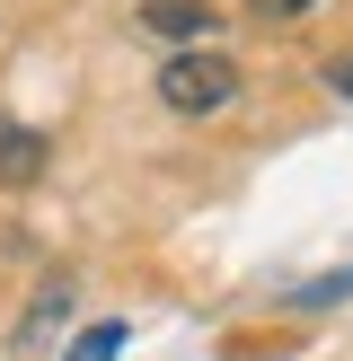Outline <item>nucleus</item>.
Returning <instances> with one entry per match:
<instances>
[{
  "label": "nucleus",
  "mask_w": 353,
  "mask_h": 361,
  "mask_svg": "<svg viewBox=\"0 0 353 361\" xmlns=\"http://www.w3.org/2000/svg\"><path fill=\"white\" fill-rule=\"evenodd\" d=\"M345 291H353V274H327L318 291H300V300H345Z\"/></svg>",
  "instance_id": "8"
},
{
  "label": "nucleus",
  "mask_w": 353,
  "mask_h": 361,
  "mask_svg": "<svg viewBox=\"0 0 353 361\" xmlns=\"http://www.w3.org/2000/svg\"><path fill=\"white\" fill-rule=\"evenodd\" d=\"M62 309H71V282H44V300L27 309V335H18V361H35V344H44V326H53Z\"/></svg>",
  "instance_id": "4"
},
{
  "label": "nucleus",
  "mask_w": 353,
  "mask_h": 361,
  "mask_svg": "<svg viewBox=\"0 0 353 361\" xmlns=\"http://www.w3.org/2000/svg\"><path fill=\"white\" fill-rule=\"evenodd\" d=\"M141 27H150V35H212L221 18H212L203 0H150V9H141Z\"/></svg>",
  "instance_id": "2"
},
{
  "label": "nucleus",
  "mask_w": 353,
  "mask_h": 361,
  "mask_svg": "<svg viewBox=\"0 0 353 361\" xmlns=\"http://www.w3.org/2000/svg\"><path fill=\"white\" fill-rule=\"evenodd\" d=\"M229 97H239V62L229 53H176V62H159V106L168 115H221Z\"/></svg>",
  "instance_id": "1"
},
{
  "label": "nucleus",
  "mask_w": 353,
  "mask_h": 361,
  "mask_svg": "<svg viewBox=\"0 0 353 361\" xmlns=\"http://www.w3.org/2000/svg\"><path fill=\"white\" fill-rule=\"evenodd\" d=\"M44 176V133H0V185H35Z\"/></svg>",
  "instance_id": "3"
},
{
  "label": "nucleus",
  "mask_w": 353,
  "mask_h": 361,
  "mask_svg": "<svg viewBox=\"0 0 353 361\" xmlns=\"http://www.w3.org/2000/svg\"><path fill=\"white\" fill-rule=\"evenodd\" d=\"M318 80H327L335 97H353V53H327V71H318Z\"/></svg>",
  "instance_id": "6"
},
{
  "label": "nucleus",
  "mask_w": 353,
  "mask_h": 361,
  "mask_svg": "<svg viewBox=\"0 0 353 361\" xmlns=\"http://www.w3.org/2000/svg\"><path fill=\"white\" fill-rule=\"evenodd\" d=\"M247 9H256V18H300L309 0H247Z\"/></svg>",
  "instance_id": "7"
},
{
  "label": "nucleus",
  "mask_w": 353,
  "mask_h": 361,
  "mask_svg": "<svg viewBox=\"0 0 353 361\" xmlns=\"http://www.w3.org/2000/svg\"><path fill=\"white\" fill-rule=\"evenodd\" d=\"M115 353H124V326H115V317H97V326L71 335V361H115Z\"/></svg>",
  "instance_id": "5"
}]
</instances>
